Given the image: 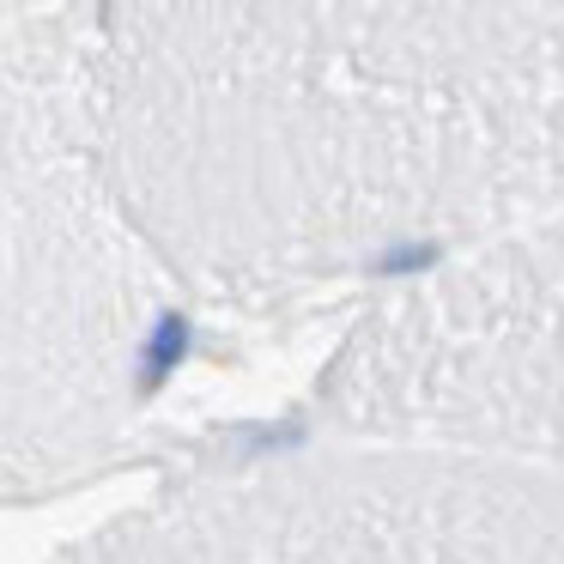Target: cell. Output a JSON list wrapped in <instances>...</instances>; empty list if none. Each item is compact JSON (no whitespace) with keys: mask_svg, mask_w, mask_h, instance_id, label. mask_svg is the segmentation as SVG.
Returning <instances> with one entry per match:
<instances>
[{"mask_svg":"<svg viewBox=\"0 0 564 564\" xmlns=\"http://www.w3.org/2000/svg\"><path fill=\"white\" fill-rule=\"evenodd\" d=\"M183 352H188V322L183 316H164L159 334H152V346H147V377H140V389H147V394L159 389V382L183 365Z\"/></svg>","mask_w":564,"mask_h":564,"instance_id":"1","label":"cell"},{"mask_svg":"<svg viewBox=\"0 0 564 564\" xmlns=\"http://www.w3.org/2000/svg\"><path fill=\"white\" fill-rule=\"evenodd\" d=\"M431 261H437V243H401L377 261V273H419V268H431Z\"/></svg>","mask_w":564,"mask_h":564,"instance_id":"2","label":"cell"}]
</instances>
